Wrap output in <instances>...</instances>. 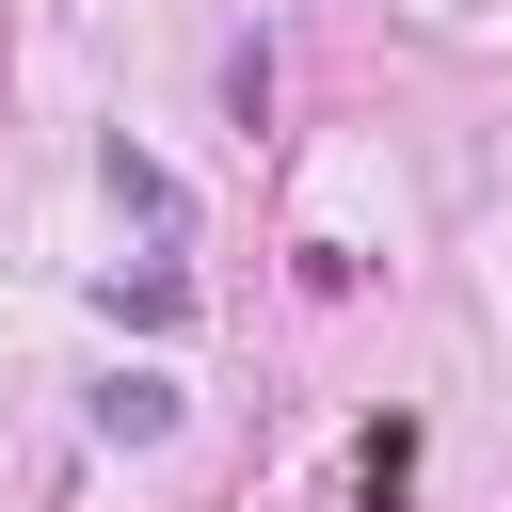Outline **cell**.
I'll use <instances>...</instances> for the list:
<instances>
[{
	"instance_id": "1",
	"label": "cell",
	"mask_w": 512,
	"mask_h": 512,
	"mask_svg": "<svg viewBox=\"0 0 512 512\" xmlns=\"http://www.w3.org/2000/svg\"><path fill=\"white\" fill-rule=\"evenodd\" d=\"M112 208H144V224H176V176H160L144 144H112Z\"/></svg>"
}]
</instances>
